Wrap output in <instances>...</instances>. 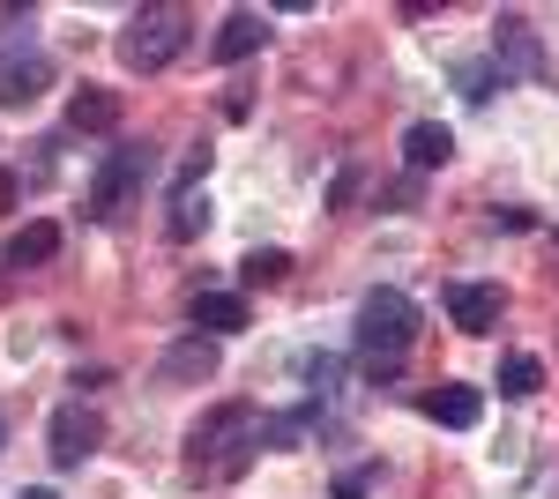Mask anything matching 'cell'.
<instances>
[{
    "instance_id": "6da1fadb",
    "label": "cell",
    "mask_w": 559,
    "mask_h": 499,
    "mask_svg": "<svg viewBox=\"0 0 559 499\" xmlns=\"http://www.w3.org/2000/svg\"><path fill=\"white\" fill-rule=\"evenodd\" d=\"M411 343H418V306L403 292L358 298V366H366V380H395L403 358H411Z\"/></svg>"
},
{
    "instance_id": "603a6c76",
    "label": "cell",
    "mask_w": 559,
    "mask_h": 499,
    "mask_svg": "<svg viewBox=\"0 0 559 499\" xmlns=\"http://www.w3.org/2000/svg\"><path fill=\"white\" fill-rule=\"evenodd\" d=\"M8 202H15V179H8V171H0V209H8Z\"/></svg>"
},
{
    "instance_id": "30bf717a",
    "label": "cell",
    "mask_w": 559,
    "mask_h": 499,
    "mask_svg": "<svg viewBox=\"0 0 559 499\" xmlns=\"http://www.w3.org/2000/svg\"><path fill=\"white\" fill-rule=\"evenodd\" d=\"M426 417H432V425H448V432H471L477 417H485V395L463 388V380H440V388L426 395Z\"/></svg>"
},
{
    "instance_id": "9c48e42d",
    "label": "cell",
    "mask_w": 559,
    "mask_h": 499,
    "mask_svg": "<svg viewBox=\"0 0 559 499\" xmlns=\"http://www.w3.org/2000/svg\"><path fill=\"white\" fill-rule=\"evenodd\" d=\"M500 306H508L500 284H455V292H448V321L463 335H492L500 329Z\"/></svg>"
},
{
    "instance_id": "d6986e66",
    "label": "cell",
    "mask_w": 559,
    "mask_h": 499,
    "mask_svg": "<svg viewBox=\"0 0 559 499\" xmlns=\"http://www.w3.org/2000/svg\"><path fill=\"white\" fill-rule=\"evenodd\" d=\"M455 83H463V97H471V105H485L492 90H508V83H500V68H492V60H463V68H455Z\"/></svg>"
},
{
    "instance_id": "7402d4cb",
    "label": "cell",
    "mask_w": 559,
    "mask_h": 499,
    "mask_svg": "<svg viewBox=\"0 0 559 499\" xmlns=\"http://www.w3.org/2000/svg\"><path fill=\"white\" fill-rule=\"evenodd\" d=\"M373 492V470H350V477H336V499H366Z\"/></svg>"
},
{
    "instance_id": "d4e9b609",
    "label": "cell",
    "mask_w": 559,
    "mask_h": 499,
    "mask_svg": "<svg viewBox=\"0 0 559 499\" xmlns=\"http://www.w3.org/2000/svg\"><path fill=\"white\" fill-rule=\"evenodd\" d=\"M0 440H8V432H0Z\"/></svg>"
},
{
    "instance_id": "44dd1931",
    "label": "cell",
    "mask_w": 559,
    "mask_h": 499,
    "mask_svg": "<svg viewBox=\"0 0 559 499\" xmlns=\"http://www.w3.org/2000/svg\"><path fill=\"white\" fill-rule=\"evenodd\" d=\"M336 373H344V366H336V358H306V380H313V388H321V395H329V388H336Z\"/></svg>"
},
{
    "instance_id": "cb8c5ba5",
    "label": "cell",
    "mask_w": 559,
    "mask_h": 499,
    "mask_svg": "<svg viewBox=\"0 0 559 499\" xmlns=\"http://www.w3.org/2000/svg\"><path fill=\"white\" fill-rule=\"evenodd\" d=\"M23 499H52V492H45V485H31V492H23Z\"/></svg>"
},
{
    "instance_id": "3957f363",
    "label": "cell",
    "mask_w": 559,
    "mask_h": 499,
    "mask_svg": "<svg viewBox=\"0 0 559 499\" xmlns=\"http://www.w3.org/2000/svg\"><path fill=\"white\" fill-rule=\"evenodd\" d=\"M187 38H194V15L187 8H134L128 31H120V60H128L134 75H157V68H173L179 52H187Z\"/></svg>"
},
{
    "instance_id": "ac0fdd59",
    "label": "cell",
    "mask_w": 559,
    "mask_h": 499,
    "mask_svg": "<svg viewBox=\"0 0 559 499\" xmlns=\"http://www.w3.org/2000/svg\"><path fill=\"white\" fill-rule=\"evenodd\" d=\"M165 231L187 247L194 231H210V202H202V194H173V224H165Z\"/></svg>"
},
{
    "instance_id": "52a82bcc",
    "label": "cell",
    "mask_w": 559,
    "mask_h": 499,
    "mask_svg": "<svg viewBox=\"0 0 559 499\" xmlns=\"http://www.w3.org/2000/svg\"><path fill=\"white\" fill-rule=\"evenodd\" d=\"M216 366H224V351H216V335H187V343H173L165 358H157V380H173V388H202V380H216Z\"/></svg>"
},
{
    "instance_id": "8fae6325",
    "label": "cell",
    "mask_w": 559,
    "mask_h": 499,
    "mask_svg": "<svg viewBox=\"0 0 559 499\" xmlns=\"http://www.w3.org/2000/svg\"><path fill=\"white\" fill-rule=\"evenodd\" d=\"M68 127H75V134H112V127H120V90L83 83L68 97Z\"/></svg>"
},
{
    "instance_id": "8992f818",
    "label": "cell",
    "mask_w": 559,
    "mask_h": 499,
    "mask_svg": "<svg viewBox=\"0 0 559 499\" xmlns=\"http://www.w3.org/2000/svg\"><path fill=\"white\" fill-rule=\"evenodd\" d=\"M45 440H52V462H60V470H75V462H90L105 448V417L90 411V403H60L52 425H45Z\"/></svg>"
},
{
    "instance_id": "ba28073f",
    "label": "cell",
    "mask_w": 559,
    "mask_h": 499,
    "mask_svg": "<svg viewBox=\"0 0 559 499\" xmlns=\"http://www.w3.org/2000/svg\"><path fill=\"white\" fill-rule=\"evenodd\" d=\"M492 68H500V83H508V75H522V83H537V75H545L537 31H530L522 15H500V38H492Z\"/></svg>"
},
{
    "instance_id": "9a60e30c",
    "label": "cell",
    "mask_w": 559,
    "mask_h": 499,
    "mask_svg": "<svg viewBox=\"0 0 559 499\" xmlns=\"http://www.w3.org/2000/svg\"><path fill=\"white\" fill-rule=\"evenodd\" d=\"M52 253H60V224H23V231H15V239H8V269H45V261H52Z\"/></svg>"
},
{
    "instance_id": "ffe728a7",
    "label": "cell",
    "mask_w": 559,
    "mask_h": 499,
    "mask_svg": "<svg viewBox=\"0 0 559 499\" xmlns=\"http://www.w3.org/2000/svg\"><path fill=\"white\" fill-rule=\"evenodd\" d=\"M329 202H336V209H350V202H358V165H344V171H336V187H329Z\"/></svg>"
},
{
    "instance_id": "e0dca14e",
    "label": "cell",
    "mask_w": 559,
    "mask_h": 499,
    "mask_svg": "<svg viewBox=\"0 0 559 499\" xmlns=\"http://www.w3.org/2000/svg\"><path fill=\"white\" fill-rule=\"evenodd\" d=\"M239 276H247V284H284V276H292V253L284 247H254L247 261H239Z\"/></svg>"
},
{
    "instance_id": "5bb4252c",
    "label": "cell",
    "mask_w": 559,
    "mask_h": 499,
    "mask_svg": "<svg viewBox=\"0 0 559 499\" xmlns=\"http://www.w3.org/2000/svg\"><path fill=\"white\" fill-rule=\"evenodd\" d=\"M194 329H210V335H231V329H247V298L239 292H194Z\"/></svg>"
},
{
    "instance_id": "2e32d148",
    "label": "cell",
    "mask_w": 559,
    "mask_h": 499,
    "mask_svg": "<svg viewBox=\"0 0 559 499\" xmlns=\"http://www.w3.org/2000/svg\"><path fill=\"white\" fill-rule=\"evenodd\" d=\"M537 388H545V366H537L530 351H508V358H500V395H508V403H530Z\"/></svg>"
},
{
    "instance_id": "4fadbf2b",
    "label": "cell",
    "mask_w": 559,
    "mask_h": 499,
    "mask_svg": "<svg viewBox=\"0 0 559 499\" xmlns=\"http://www.w3.org/2000/svg\"><path fill=\"white\" fill-rule=\"evenodd\" d=\"M403 157H411V171H440L448 157H455V134L440 120H418L411 134H403Z\"/></svg>"
},
{
    "instance_id": "7a4b0ae2",
    "label": "cell",
    "mask_w": 559,
    "mask_h": 499,
    "mask_svg": "<svg viewBox=\"0 0 559 499\" xmlns=\"http://www.w3.org/2000/svg\"><path fill=\"white\" fill-rule=\"evenodd\" d=\"M254 448H261V411H254V403H216L210 417L187 425V462H194V470L216 462L224 477H239Z\"/></svg>"
},
{
    "instance_id": "5b68a950",
    "label": "cell",
    "mask_w": 559,
    "mask_h": 499,
    "mask_svg": "<svg viewBox=\"0 0 559 499\" xmlns=\"http://www.w3.org/2000/svg\"><path fill=\"white\" fill-rule=\"evenodd\" d=\"M52 90V52L31 38H0V105H38Z\"/></svg>"
},
{
    "instance_id": "277c9868",
    "label": "cell",
    "mask_w": 559,
    "mask_h": 499,
    "mask_svg": "<svg viewBox=\"0 0 559 499\" xmlns=\"http://www.w3.org/2000/svg\"><path fill=\"white\" fill-rule=\"evenodd\" d=\"M157 171V157H150V142H120L105 165H97V179H90V216H120V202H128L134 187Z\"/></svg>"
},
{
    "instance_id": "7c38bea8",
    "label": "cell",
    "mask_w": 559,
    "mask_h": 499,
    "mask_svg": "<svg viewBox=\"0 0 559 499\" xmlns=\"http://www.w3.org/2000/svg\"><path fill=\"white\" fill-rule=\"evenodd\" d=\"M261 38H269V15H254V8H231V15H224V31H216V60L231 68V60L261 52Z\"/></svg>"
}]
</instances>
